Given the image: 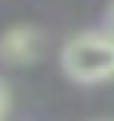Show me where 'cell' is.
Instances as JSON below:
<instances>
[{
	"label": "cell",
	"instance_id": "cell-3",
	"mask_svg": "<svg viewBox=\"0 0 114 121\" xmlns=\"http://www.w3.org/2000/svg\"><path fill=\"white\" fill-rule=\"evenodd\" d=\"M10 105H13V95H10V85H7V79L0 75V118H7Z\"/></svg>",
	"mask_w": 114,
	"mask_h": 121
},
{
	"label": "cell",
	"instance_id": "cell-4",
	"mask_svg": "<svg viewBox=\"0 0 114 121\" xmlns=\"http://www.w3.org/2000/svg\"><path fill=\"white\" fill-rule=\"evenodd\" d=\"M101 30H104V33H111V36H114V0L108 3V10H104V23H101Z\"/></svg>",
	"mask_w": 114,
	"mask_h": 121
},
{
	"label": "cell",
	"instance_id": "cell-5",
	"mask_svg": "<svg viewBox=\"0 0 114 121\" xmlns=\"http://www.w3.org/2000/svg\"><path fill=\"white\" fill-rule=\"evenodd\" d=\"M0 121H7V118H0Z\"/></svg>",
	"mask_w": 114,
	"mask_h": 121
},
{
	"label": "cell",
	"instance_id": "cell-2",
	"mask_svg": "<svg viewBox=\"0 0 114 121\" xmlns=\"http://www.w3.org/2000/svg\"><path fill=\"white\" fill-rule=\"evenodd\" d=\"M42 52V33L29 23H16L0 33V62L3 65H29Z\"/></svg>",
	"mask_w": 114,
	"mask_h": 121
},
{
	"label": "cell",
	"instance_id": "cell-1",
	"mask_svg": "<svg viewBox=\"0 0 114 121\" xmlns=\"http://www.w3.org/2000/svg\"><path fill=\"white\" fill-rule=\"evenodd\" d=\"M59 65L78 85H101L114 79V36L104 30H85L69 36L59 52Z\"/></svg>",
	"mask_w": 114,
	"mask_h": 121
}]
</instances>
